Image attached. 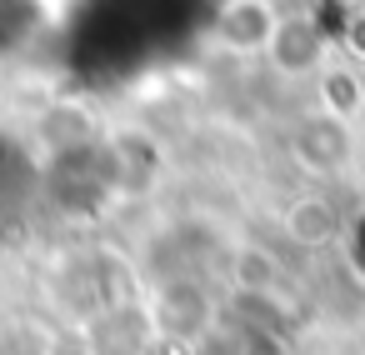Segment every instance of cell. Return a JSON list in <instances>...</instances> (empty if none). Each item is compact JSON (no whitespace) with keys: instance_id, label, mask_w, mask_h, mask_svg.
I'll use <instances>...</instances> for the list:
<instances>
[{"instance_id":"cell-1","label":"cell","mask_w":365,"mask_h":355,"mask_svg":"<svg viewBox=\"0 0 365 355\" xmlns=\"http://www.w3.org/2000/svg\"><path fill=\"white\" fill-rule=\"evenodd\" d=\"M290 155L300 170L310 175H340L350 160H355V135H350V120H335L325 110H310L305 120H295L290 130Z\"/></svg>"},{"instance_id":"cell-2","label":"cell","mask_w":365,"mask_h":355,"mask_svg":"<svg viewBox=\"0 0 365 355\" xmlns=\"http://www.w3.org/2000/svg\"><path fill=\"white\" fill-rule=\"evenodd\" d=\"M280 11L270 6V0H225L220 16H215V46L225 56H265L275 31H280Z\"/></svg>"},{"instance_id":"cell-3","label":"cell","mask_w":365,"mask_h":355,"mask_svg":"<svg viewBox=\"0 0 365 355\" xmlns=\"http://www.w3.org/2000/svg\"><path fill=\"white\" fill-rule=\"evenodd\" d=\"M265 56L280 76H320L330 66V36L310 16H295V21H280Z\"/></svg>"},{"instance_id":"cell-4","label":"cell","mask_w":365,"mask_h":355,"mask_svg":"<svg viewBox=\"0 0 365 355\" xmlns=\"http://www.w3.org/2000/svg\"><path fill=\"white\" fill-rule=\"evenodd\" d=\"M285 235H290L295 245H305V250H320V245H330V240L340 235V215H335L330 200L305 195V200H295V205L285 210Z\"/></svg>"},{"instance_id":"cell-5","label":"cell","mask_w":365,"mask_h":355,"mask_svg":"<svg viewBox=\"0 0 365 355\" xmlns=\"http://www.w3.org/2000/svg\"><path fill=\"white\" fill-rule=\"evenodd\" d=\"M360 106H365V86H360V76L345 71V66H325V71H320V110L335 115V120H355Z\"/></svg>"},{"instance_id":"cell-6","label":"cell","mask_w":365,"mask_h":355,"mask_svg":"<svg viewBox=\"0 0 365 355\" xmlns=\"http://www.w3.org/2000/svg\"><path fill=\"white\" fill-rule=\"evenodd\" d=\"M0 355H51V340L31 320H0Z\"/></svg>"},{"instance_id":"cell-7","label":"cell","mask_w":365,"mask_h":355,"mask_svg":"<svg viewBox=\"0 0 365 355\" xmlns=\"http://www.w3.org/2000/svg\"><path fill=\"white\" fill-rule=\"evenodd\" d=\"M275 275H280L275 255H265V250H240V255H235V280H240V285L265 290V285H275Z\"/></svg>"},{"instance_id":"cell-8","label":"cell","mask_w":365,"mask_h":355,"mask_svg":"<svg viewBox=\"0 0 365 355\" xmlns=\"http://www.w3.org/2000/svg\"><path fill=\"white\" fill-rule=\"evenodd\" d=\"M340 41H345V51H350V56H360V61H365V11H355V16L345 21V36H340Z\"/></svg>"}]
</instances>
